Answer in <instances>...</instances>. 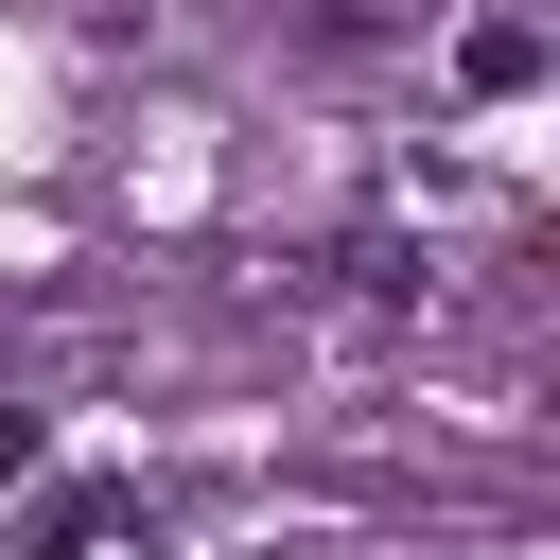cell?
Returning <instances> with one entry per match:
<instances>
[{"label": "cell", "instance_id": "obj_1", "mask_svg": "<svg viewBox=\"0 0 560 560\" xmlns=\"http://www.w3.org/2000/svg\"><path fill=\"white\" fill-rule=\"evenodd\" d=\"M420 52H438L472 105H525V88H542V18H525V0H472V18L438 0V35H420Z\"/></svg>", "mask_w": 560, "mask_h": 560}, {"label": "cell", "instance_id": "obj_3", "mask_svg": "<svg viewBox=\"0 0 560 560\" xmlns=\"http://www.w3.org/2000/svg\"><path fill=\"white\" fill-rule=\"evenodd\" d=\"M35 472H52V438H35V420H0V490H35Z\"/></svg>", "mask_w": 560, "mask_h": 560}, {"label": "cell", "instance_id": "obj_2", "mask_svg": "<svg viewBox=\"0 0 560 560\" xmlns=\"http://www.w3.org/2000/svg\"><path fill=\"white\" fill-rule=\"evenodd\" d=\"M420 35H438V0H298L315 70H368V52H420Z\"/></svg>", "mask_w": 560, "mask_h": 560}]
</instances>
